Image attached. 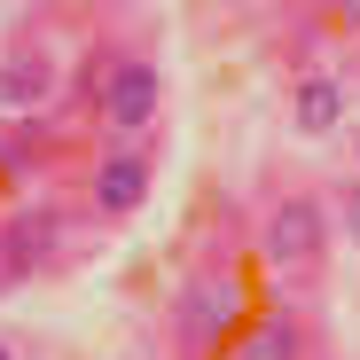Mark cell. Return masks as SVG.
<instances>
[{
    "label": "cell",
    "instance_id": "6da1fadb",
    "mask_svg": "<svg viewBox=\"0 0 360 360\" xmlns=\"http://www.w3.org/2000/svg\"><path fill=\"white\" fill-rule=\"evenodd\" d=\"M243 321H251V282H243L235 259H204L172 290V345H180V360H227Z\"/></svg>",
    "mask_w": 360,
    "mask_h": 360
},
{
    "label": "cell",
    "instance_id": "7a4b0ae2",
    "mask_svg": "<svg viewBox=\"0 0 360 360\" xmlns=\"http://www.w3.org/2000/svg\"><path fill=\"white\" fill-rule=\"evenodd\" d=\"M329 235H337V219H329V204L314 188H274L266 212H259V251L282 274H314L329 259Z\"/></svg>",
    "mask_w": 360,
    "mask_h": 360
},
{
    "label": "cell",
    "instance_id": "3957f363",
    "mask_svg": "<svg viewBox=\"0 0 360 360\" xmlns=\"http://www.w3.org/2000/svg\"><path fill=\"white\" fill-rule=\"evenodd\" d=\"M55 259H63V212L55 204H24L16 219H0V297L39 282Z\"/></svg>",
    "mask_w": 360,
    "mask_h": 360
},
{
    "label": "cell",
    "instance_id": "277c9868",
    "mask_svg": "<svg viewBox=\"0 0 360 360\" xmlns=\"http://www.w3.org/2000/svg\"><path fill=\"white\" fill-rule=\"evenodd\" d=\"M86 204H94V219H134V212L149 204V157H141L134 141L102 149L94 172H86Z\"/></svg>",
    "mask_w": 360,
    "mask_h": 360
},
{
    "label": "cell",
    "instance_id": "5b68a950",
    "mask_svg": "<svg viewBox=\"0 0 360 360\" xmlns=\"http://www.w3.org/2000/svg\"><path fill=\"white\" fill-rule=\"evenodd\" d=\"M157 102H165L157 55L126 47V55H117V79H110V102H102V126H110V134H141L149 117H157Z\"/></svg>",
    "mask_w": 360,
    "mask_h": 360
},
{
    "label": "cell",
    "instance_id": "8992f818",
    "mask_svg": "<svg viewBox=\"0 0 360 360\" xmlns=\"http://www.w3.org/2000/svg\"><path fill=\"white\" fill-rule=\"evenodd\" d=\"M227 360H314V329L297 321V306H259L227 345Z\"/></svg>",
    "mask_w": 360,
    "mask_h": 360
},
{
    "label": "cell",
    "instance_id": "52a82bcc",
    "mask_svg": "<svg viewBox=\"0 0 360 360\" xmlns=\"http://www.w3.org/2000/svg\"><path fill=\"white\" fill-rule=\"evenodd\" d=\"M63 86V71H55V55L16 39L8 55H0V110H16V117H39V102Z\"/></svg>",
    "mask_w": 360,
    "mask_h": 360
},
{
    "label": "cell",
    "instance_id": "ba28073f",
    "mask_svg": "<svg viewBox=\"0 0 360 360\" xmlns=\"http://www.w3.org/2000/svg\"><path fill=\"white\" fill-rule=\"evenodd\" d=\"M39 165H55V126L47 117H8V126H0V172L24 180Z\"/></svg>",
    "mask_w": 360,
    "mask_h": 360
},
{
    "label": "cell",
    "instance_id": "9c48e42d",
    "mask_svg": "<svg viewBox=\"0 0 360 360\" xmlns=\"http://www.w3.org/2000/svg\"><path fill=\"white\" fill-rule=\"evenodd\" d=\"M117 55H126V47H110V39H94V47H86V63H79V79H71V102H79V110H94V117H102L110 79H117Z\"/></svg>",
    "mask_w": 360,
    "mask_h": 360
},
{
    "label": "cell",
    "instance_id": "30bf717a",
    "mask_svg": "<svg viewBox=\"0 0 360 360\" xmlns=\"http://www.w3.org/2000/svg\"><path fill=\"white\" fill-rule=\"evenodd\" d=\"M290 117H297V134H329L337 117H345V94H337V79H297V102H290Z\"/></svg>",
    "mask_w": 360,
    "mask_h": 360
},
{
    "label": "cell",
    "instance_id": "8fae6325",
    "mask_svg": "<svg viewBox=\"0 0 360 360\" xmlns=\"http://www.w3.org/2000/svg\"><path fill=\"white\" fill-rule=\"evenodd\" d=\"M345 235H360V180H352V196H345V219H337Z\"/></svg>",
    "mask_w": 360,
    "mask_h": 360
},
{
    "label": "cell",
    "instance_id": "7c38bea8",
    "mask_svg": "<svg viewBox=\"0 0 360 360\" xmlns=\"http://www.w3.org/2000/svg\"><path fill=\"white\" fill-rule=\"evenodd\" d=\"M337 24H345V32H360V0H345V8H337Z\"/></svg>",
    "mask_w": 360,
    "mask_h": 360
},
{
    "label": "cell",
    "instance_id": "4fadbf2b",
    "mask_svg": "<svg viewBox=\"0 0 360 360\" xmlns=\"http://www.w3.org/2000/svg\"><path fill=\"white\" fill-rule=\"evenodd\" d=\"M0 360H8V345H0Z\"/></svg>",
    "mask_w": 360,
    "mask_h": 360
}]
</instances>
